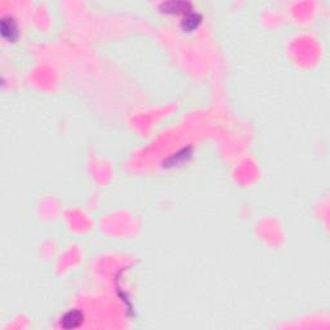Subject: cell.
Returning <instances> with one entry per match:
<instances>
[{"mask_svg":"<svg viewBox=\"0 0 330 330\" xmlns=\"http://www.w3.org/2000/svg\"><path fill=\"white\" fill-rule=\"evenodd\" d=\"M0 30H2V35L6 37L9 42H15L18 36V27L17 22L12 16H4L2 18V26H0Z\"/></svg>","mask_w":330,"mask_h":330,"instance_id":"1","label":"cell"},{"mask_svg":"<svg viewBox=\"0 0 330 330\" xmlns=\"http://www.w3.org/2000/svg\"><path fill=\"white\" fill-rule=\"evenodd\" d=\"M82 320H84V316L80 311H70L61 319V326L65 329H74V327L80 326L82 324Z\"/></svg>","mask_w":330,"mask_h":330,"instance_id":"2","label":"cell"},{"mask_svg":"<svg viewBox=\"0 0 330 330\" xmlns=\"http://www.w3.org/2000/svg\"><path fill=\"white\" fill-rule=\"evenodd\" d=\"M200 23H201V15L200 13H197V12H187V15L183 18L181 26H182L183 31L190 32L197 29Z\"/></svg>","mask_w":330,"mask_h":330,"instance_id":"3","label":"cell"},{"mask_svg":"<svg viewBox=\"0 0 330 330\" xmlns=\"http://www.w3.org/2000/svg\"><path fill=\"white\" fill-rule=\"evenodd\" d=\"M160 9L167 13H181L191 11V4L187 2H167L160 6Z\"/></svg>","mask_w":330,"mask_h":330,"instance_id":"4","label":"cell"}]
</instances>
